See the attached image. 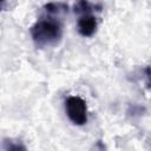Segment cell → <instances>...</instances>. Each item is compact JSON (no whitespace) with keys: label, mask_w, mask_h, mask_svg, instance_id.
Instances as JSON below:
<instances>
[{"label":"cell","mask_w":151,"mask_h":151,"mask_svg":"<svg viewBox=\"0 0 151 151\" xmlns=\"http://www.w3.org/2000/svg\"><path fill=\"white\" fill-rule=\"evenodd\" d=\"M7 2H5V1H0V12L1 11H4V9H6V7H7Z\"/></svg>","instance_id":"6"},{"label":"cell","mask_w":151,"mask_h":151,"mask_svg":"<svg viewBox=\"0 0 151 151\" xmlns=\"http://www.w3.org/2000/svg\"><path fill=\"white\" fill-rule=\"evenodd\" d=\"M44 12H45V15L60 20L63 15L67 14L68 5L64 2H50L44 6Z\"/></svg>","instance_id":"4"},{"label":"cell","mask_w":151,"mask_h":151,"mask_svg":"<svg viewBox=\"0 0 151 151\" xmlns=\"http://www.w3.org/2000/svg\"><path fill=\"white\" fill-rule=\"evenodd\" d=\"M2 146H4L5 151H27L26 146L20 140H14V139H9V138L4 139Z\"/></svg>","instance_id":"5"},{"label":"cell","mask_w":151,"mask_h":151,"mask_svg":"<svg viewBox=\"0 0 151 151\" xmlns=\"http://www.w3.org/2000/svg\"><path fill=\"white\" fill-rule=\"evenodd\" d=\"M65 111L68 119L78 126L87 123V105L79 96H70L65 100Z\"/></svg>","instance_id":"2"},{"label":"cell","mask_w":151,"mask_h":151,"mask_svg":"<svg viewBox=\"0 0 151 151\" xmlns=\"http://www.w3.org/2000/svg\"><path fill=\"white\" fill-rule=\"evenodd\" d=\"M31 37L37 47L57 45L63 37V25L59 19L45 15L31 27Z\"/></svg>","instance_id":"1"},{"label":"cell","mask_w":151,"mask_h":151,"mask_svg":"<svg viewBox=\"0 0 151 151\" xmlns=\"http://www.w3.org/2000/svg\"><path fill=\"white\" fill-rule=\"evenodd\" d=\"M98 27V22H97V18L92 14V13H86V14H81L77 21V28L80 35L83 37H92Z\"/></svg>","instance_id":"3"}]
</instances>
